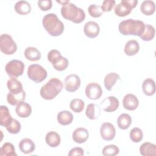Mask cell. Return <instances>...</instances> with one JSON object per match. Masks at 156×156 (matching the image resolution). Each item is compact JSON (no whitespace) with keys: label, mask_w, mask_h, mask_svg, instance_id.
Masks as SVG:
<instances>
[{"label":"cell","mask_w":156,"mask_h":156,"mask_svg":"<svg viewBox=\"0 0 156 156\" xmlns=\"http://www.w3.org/2000/svg\"><path fill=\"white\" fill-rule=\"evenodd\" d=\"M57 2L62 5L60 12L65 19L76 24L80 23L85 20V12L75 4L69 1H57Z\"/></svg>","instance_id":"cell-1"},{"label":"cell","mask_w":156,"mask_h":156,"mask_svg":"<svg viewBox=\"0 0 156 156\" xmlns=\"http://www.w3.org/2000/svg\"><path fill=\"white\" fill-rule=\"evenodd\" d=\"M155 35V29L150 24H145L144 30L143 34L140 37L143 41H149L152 40Z\"/></svg>","instance_id":"cell-35"},{"label":"cell","mask_w":156,"mask_h":156,"mask_svg":"<svg viewBox=\"0 0 156 156\" xmlns=\"http://www.w3.org/2000/svg\"><path fill=\"white\" fill-rule=\"evenodd\" d=\"M7 87L9 92L13 93H18L23 90L22 83L15 77H11L7 80Z\"/></svg>","instance_id":"cell-29"},{"label":"cell","mask_w":156,"mask_h":156,"mask_svg":"<svg viewBox=\"0 0 156 156\" xmlns=\"http://www.w3.org/2000/svg\"><path fill=\"white\" fill-rule=\"evenodd\" d=\"M72 137L75 143L82 144L88 140L89 137V132L87 129L83 127H78L74 130L72 134Z\"/></svg>","instance_id":"cell-16"},{"label":"cell","mask_w":156,"mask_h":156,"mask_svg":"<svg viewBox=\"0 0 156 156\" xmlns=\"http://www.w3.org/2000/svg\"><path fill=\"white\" fill-rule=\"evenodd\" d=\"M45 141L46 144L51 147H56L61 141L60 136L56 132L50 131L48 132L45 136Z\"/></svg>","instance_id":"cell-21"},{"label":"cell","mask_w":156,"mask_h":156,"mask_svg":"<svg viewBox=\"0 0 156 156\" xmlns=\"http://www.w3.org/2000/svg\"><path fill=\"white\" fill-rule=\"evenodd\" d=\"M119 105V100L115 96H108L100 103L102 110L107 112H115L118 109Z\"/></svg>","instance_id":"cell-13"},{"label":"cell","mask_w":156,"mask_h":156,"mask_svg":"<svg viewBox=\"0 0 156 156\" xmlns=\"http://www.w3.org/2000/svg\"><path fill=\"white\" fill-rule=\"evenodd\" d=\"M44 29L52 37L60 36L64 31V24L55 13H48L42 20Z\"/></svg>","instance_id":"cell-3"},{"label":"cell","mask_w":156,"mask_h":156,"mask_svg":"<svg viewBox=\"0 0 156 156\" xmlns=\"http://www.w3.org/2000/svg\"><path fill=\"white\" fill-rule=\"evenodd\" d=\"M138 4L137 0H122L115 7V13L120 17L129 15Z\"/></svg>","instance_id":"cell-8"},{"label":"cell","mask_w":156,"mask_h":156,"mask_svg":"<svg viewBox=\"0 0 156 156\" xmlns=\"http://www.w3.org/2000/svg\"><path fill=\"white\" fill-rule=\"evenodd\" d=\"M69 156H74V155H83L84 152L83 149L79 147H76L71 149L68 154Z\"/></svg>","instance_id":"cell-42"},{"label":"cell","mask_w":156,"mask_h":156,"mask_svg":"<svg viewBox=\"0 0 156 156\" xmlns=\"http://www.w3.org/2000/svg\"><path fill=\"white\" fill-rule=\"evenodd\" d=\"M119 152V148L115 144H109L105 146L102 151V154L104 156H115Z\"/></svg>","instance_id":"cell-38"},{"label":"cell","mask_w":156,"mask_h":156,"mask_svg":"<svg viewBox=\"0 0 156 156\" xmlns=\"http://www.w3.org/2000/svg\"><path fill=\"white\" fill-rule=\"evenodd\" d=\"M132 121V118L127 113H122L117 119V124L119 129L126 130L130 127Z\"/></svg>","instance_id":"cell-30"},{"label":"cell","mask_w":156,"mask_h":156,"mask_svg":"<svg viewBox=\"0 0 156 156\" xmlns=\"http://www.w3.org/2000/svg\"><path fill=\"white\" fill-rule=\"evenodd\" d=\"M27 74L28 77L35 83L43 82L48 76L46 70L38 64H32L29 65L27 68Z\"/></svg>","instance_id":"cell-6"},{"label":"cell","mask_w":156,"mask_h":156,"mask_svg":"<svg viewBox=\"0 0 156 156\" xmlns=\"http://www.w3.org/2000/svg\"><path fill=\"white\" fill-rule=\"evenodd\" d=\"M0 49L5 55H12L17 50V45L12 37L7 34L0 36Z\"/></svg>","instance_id":"cell-7"},{"label":"cell","mask_w":156,"mask_h":156,"mask_svg":"<svg viewBox=\"0 0 156 156\" xmlns=\"http://www.w3.org/2000/svg\"><path fill=\"white\" fill-rule=\"evenodd\" d=\"M26 98V93L24 90L18 93L9 92L7 95V102L12 105H17L21 102H23Z\"/></svg>","instance_id":"cell-18"},{"label":"cell","mask_w":156,"mask_h":156,"mask_svg":"<svg viewBox=\"0 0 156 156\" xmlns=\"http://www.w3.org/2000/svg\"><path fill=\"white\" fill-rule=\"evenodd\" d=\"M138 105L139 101L136 96L133 94H127L122 99V105L127 110H135L137 108Z\"/></svg>","instance_id":"cell-15"},{"label":"cell","mask_w":156,"mask_h":156,"mask_svg":"<svg viewBox=\"0 0 156 156\" xmlns=\"http://www.w3.org/2000/svg\"><path fill=\"white\" fill-rule=\"evenodd\" d=\"M5 127L9 133L12 134H17L20 132L21 126L18 120L12 118Z\"/></svg>","instance_id":"cell-34"},{"label":"cell","mask_w":156,"mask_h":156,"mask_svg":"<svg viewBox=\"0 0 156 156\" xmlns=\"http://www.w3.org/2000/svg\"><path fill=\"white\" fill-rule=\"evenodd\" d=\"M15 112L18 116L22 118H26L31 115L32 107L28 103L23 101L16 105Z\"/></svg>","instance_id":"cell-19"},{"label":"cell","mask_w":156,"mask_h":156,"mask_svg":"<svg viewBox=\"0 0 156 156\" xmlns=\"http://www.w3.org/2000/svg\"><path fill=\"white\" fill-rule=\"evenodd\" d=\"M48 60L52 63L54 68L58 71L65 70L69 65V61L62 55L57 49H52L48 54Z\"/></svg>","instance_id":"cell-5"},{"label":"cell","mask_w":156,"mask_h":156,"mask_svg":"<svg viewBox=\"0 0 156 156\" xmlns=\"http://www.w3.org/2000/svg\"><path fill=\"white\" fill-rule=\"evenodd\" d=\"M24 66L23 62L15 59L12 60L6 64L5 70L9 76L16 78L23 74Z\"/></svg>","instance_id":"cell-9"},{"label":"cell","mask_w":156,"mask_h":156,"mask_svg":"<svg viewBox=\"0 0 156 156\" xmlns=\"http://www.w3.org/2000/svg\"><path fill=\"white\" fill-rule=\"evenodd\" d=\"M63 83L58 78H51L40 89V96L46 100L54 99L62 90Z\"/></svg>","instance_id":"cell-4"},{"label":"cell","mask_w":156,"mask_h":156,"mask_svg":"<svg viewBox=\"0 0 156 156\" xmlns=\"http://www.w3.org/2000/svg\"><path fill=\"white\" fill-rule=\"evenodd\" d=\"M38 7L42 11H47L50 10L52 6V2L51 0H40L37 2Z\"/></svg>","instance_id":"cell-40"},{"label":"cell","mask_w":156,"mask_h":156,"mask_svg":"<svg viewBox=\"0 0 156 156\" xmlns=\"http://www.w3.org/2000/svg\"><path fill=\"white\" fill-rule=\"evenodd\" d=\"M85 115L88 118L91 120L98 119L101 115L100 107L93 103L89 104L85 110Z\"/></svg>","instance_id":"cell-20"},{"label":"cell","mask_w":156,"mask_h":156,"mask_svg":"<svg viewBox=\"0 0 156 156\" xmlns=\"http://www.w3.org/2000/svg\"><path fill=\"white\" fill-rule=\"evenodd\" d=\"M145 28V24L140 20L128 19L122 21L119 24V32L124 35H135L140 37Z\"/></svg>","instance_id":"cell-2"},{"label":"cell","mask_w":156,"mask_h":156,"mask_svg":"<svg viewBox=\"0 0 156 156\" xmlns=\"http://www.w3.org/2000/svg\"><path fill=\"white\" fill-rule=\"evenodd\" d=\"M83 32L87 37L94 38L99 35L100 27L96 22L90 21L85 24L83 27Z\"/></svg>","instance_id":"cell-14"},{"label":"cell","mask_w":156,"mask_h":156,"mask_svg":"<svg viewBox=\"0 0 156 156\" xmlns=\"http://www.w3.org/2000/svg\"><path fill=\"white\" fill-rule=\"evenodd\" d=\"M1 155L2 156H16L13 144L11 143H5L0 149Z\"/></svg>","instance_id":"cell-33"},{"label":"cell","mask_w":156,"mask_h":156,"mask_svg":"<svg viewBox=\"0 0 156 156\" xmlns=\"http://www.w3.org/2000/svg\"><path fill=\"white\" fill-rule=\"evenodd\" d=\"M65 88L68 92H74L80 86L81 80L77 74H72L67 76L64 81Z\"/></svg>","instance_id":"cell-11"},{"label":"cell","mask_w":156,"mask_h":156,"mask_svg":"<svg viewBox=\"0 0 156 156\" xmlns=\"http://www.w3.org/2000/svg\"><path fill=\"white\" fill-rule=\"evenodd\" d=\"M141 12L145 15H152L155 10V5L154 1L150 0L144 1L140 6Z\"/></svg>","instance_id":"cell-31"},{"label":"cell","mask_w":156,"mask_h":156,"mask_svg":"<svg viewBox=\"0 0 156 156\" xmlns=\"http://www.w3.org/2000/svg\"><path fill=\"white\" fill-rule=\"evenodd\" d=\"M129 136L133 142L139 143L143 140V133L140 128L134 127L130 130Z\"/></svg>","instance_id":"cell-37"},{"label":"cell","mask_w":156,"mask_h":156,"mask_svg":"<svg viewBox=\"0 0 156 156\" xmlns=\"http://www.w3.org/2000/svg\"><path fill=\"white\" fill-rule=\"evenodd\" d=\"M86 96L91 100L99 99L102 94V90L99 84L96 82L89 83L85 87Z\"/></svg>","instance_id":"cell-10"},{"label":"cell","mask_w":156,"mask_h":156,"mask_svg":"<svg viewBox=\"0 0 156 156\" xmlns=\"http://www.w3.org/2000/svg\"><path fill=\"white\" fill-rule=\"evenodd\" d=\"M115 5V1L114 0H105L102 2L101 7L102 10L104 12H110L113 6Z\"/></svg>","instance_id":"cell-41"},{"label":"cell","mask_w":156,"mask_h":156,"mask_svg":"<svg viewBox=\"0 0 156 156\" xmlns=\"http://www.w3.org/2000/svg\"><path fill=\"white\" fill-rule=\"evenodd\" d=\"M73 114L68 110H63L57 114V119L59 124L63 126H67L70 124L73 121Z\"/></svg>","instance_id":"cell-25"},{"label":"cell","mask_w":156,"mask_h":156,"mask_svg":"<svg viewBox=\"0 0 156 156\" xmlns=\"http://www.w3.org/2000/svg\"><path fill=\"white\" fill-rule=\"evenodd\" d=\"M140 152L143 156H155L156 146L153 143L145 142L140 146Z\"/></svg>","instance_id":"cell-24"},{"label":"cell","mask_w":156,"mask_h":156,"mask_svg":"<svg viewBox=\"0 0 156 156\" xmlns=\"http://www.w3.org/2000/svg\"><path fill=\"white\" fill-rule=\"evenodd\" d=\"M140 50V44L136 40H129L125 44L124 51L127 55L132 56L135 55Z\"/></svg>","instance_id":"cell-23"},{"label":"cell","mask_w":156,"mask_h":156,"mask_svg":"<svg viewBox=\"0 0 156 156\" xmlns=\"http://www.w3.org/2000/svg\"><path fill=\"white\" fill-rule=\"evenodd\" d=\"M12 116L10 114L8 107L5 105L0 106V124L1 126L5 127L11 120Z\"/></svg>","instance_id":"cell-32"},{"label":"cell","mask_w":156,"mask_h":156,"mask_svg":"<svg viewBox=\"0 0 156 156\" xmlns=\"http://www.w3.org/2000/svg\"><path fill=\"white\" fill-rule=\"evenodd\" d=\"M142 90L146 96H152L155 93V81L151 78L145 79L142 84Z\"/></svg>","instance_id":"cell-26"},{"label":"cell","mask_w":156,"mask_h":156,"mask_svg":"<svg viewBox=\"0 0 156 156\" xmlns=\"http://www.w3.org/2000/svg\"><path fill=\"white\" fill-rule=\"evenodd\" d=\"M85 102L81 99H73L69 103V107L75 113H80L84 108Z\"/></svg>","instance_id":"cell-36"},{"label":"cell","mask_w":156,"mask_h":156,"mask_svg":"<svg viewBox=\"0 0 156 156\" xmlns=\"http://www.w3.org/2000/svg\"><path fill=\"white\" fill-rule=\"evenodd\" d=\"M15 12L21 15H26L31 12V5L26 1H19L14 5Z\"/></svg>","instance_id":"cell-22"},{"label":"cell","mask_w":156,"mask_h":156,"mask_svg":"<svg viewBox=\"0 0 156 156\" xmlns=\"http://www.w3.org/2000/svg\"><path fill=\"white\" fill-rule=\"evenodd\" d=\"M24 55L25 58L30 61H38L41 58L40 51L34 47H27L26 48Z\"/></svg>","instance_id":"cell-27"},{"label":"cell","mask_w":156,"mask_h":156,"mask_svg":"<svg viewBox=\"0 0 156 156\" xmlns=\"http://www.w3.org/2000/svg\"><path fill=\"white\" fill-rule=\"evenodd\" d=\"M88 11L90 15L93 18H99L103 13L101 5L96 4H91L88 8Z\"/></svg>","instance_id":"cell-39"},{"label":"cell","mask_w":156,"mask_h":156,"mask_svg":"<svg viewBox=\"0 0 156 156\" xmlns=\"http://www.w3.org/2000/svg\"><path fill=\"white\" fill-rule=\"evenodd\" d=\"M101 138L105 141H111L114 139L116 135V130L114 126L110 122H104L100 128Z\"/></svg>","instance_id":"cell-12"},{"label":"cell","mask_w":156,"mask_h":156,"mask_svg":"<svg viewBox=\"0 0 156 156\" xmlns=\"http://www.w3.org/2000/svg\"><path fill=\"white\" fill-rule=\"evenodd\" d=\"M18 147L20 151L25 154H30L35 149V145L34 141L27 138L22 139L18 144Z\"/></svg>","instance_id":"cell-17"},{"label":"cell","mask_w":156,"mask_h":156,"mask_svg":"<svg viewBox=\"0 0 156 156\" xmlns=\"http://www.w3.org/2000/svg\"><path fill=\"white\" fill-rule=\"evenodd\" d=\"M120 76L118 74L116 73H110L107 74L104 80V83L105 88L108 91H111L112 89V87L115 84L116 82L118 80H120Z\"/></svg>","instance_id":"cell-28"}]
</instances>
